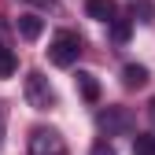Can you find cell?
<instances>
[{"label": "cell", "mask_w": 155, "mask_h": 155, "mask_svg": "<svg viewBox=\"0 0 155 155\" xmlns=\"http://www.w3.org/2000/svg\"><path fill=\"white\" fill-rule=\"evenodd\" d=\"M133 155H155V137L151 133H137L133 137Z\"/></svg>", "instance_id": "30bf717a"}, {"label": "cell", "mask_w": 155, "mask_h": 155, "mask_svg": "<svg viewBox=\"0 0 155 155\" xmlns=\"http://www.w3.org/2000/svg\"><path fill=\"white\" fill-rule=\"evenodd\" d=\"M26 4H33V8H55V0H26Z\"/></svg>", "instance_id": "5bb4252c"}, {"label": "cell", "mask_w": 155, "mask_h": 155, "mask_svg": "<svg viewBox=\"0 0 155 155\" xmlns=\"http://www.w3.org/2000/svg\"><path fill=\"white\" fill-rule=\"evenodd\" d=\"M30 155H63V137L55 129H33Z\"/></svg>", "instance_id": "3957f363"}, {"label": "cell", "mask_w": 155, "mask_h": 155, "mask_svg": "<svg viewBox=\"0 0 155 155\" xmlns=\"http://www.w3.org/2000/svg\"><path fill=\"white\" fill-rule=\"evenodd\" d=\"M151 107H155V104H151Z\"/></svg>", "instance_id": "9a60e30c"}, {"label": "cell", "mask_w": 155, "mask_h": 155, "mask_svg": "<svg viewBox=\"0 0 155 155\" xmlns=\"http://www.w3.org/2000/svg\"><path fill=\"white\" fill-rule=\"evenodd\" d=\"M78 55H81V37H78L74 30H59V33L52 37V45H48V59H52L55 67H74Z\"/></svg>", "instance_id": "6da1fadb"}, {"label": "cell", "mask_w": 155, "mask_h": 155, "mask_svg": "<svg viewBox=\"0 0 155 155\" xmlns=\"http://www.w3.org/2000/svg\"><path fill=\"white\" fill-rule=\"evenodd\" d=\"M89 155H118V151H114V144L111 140H100V144H92V151Z\"/></svg>", "instance_id": "4fadbf2b"}, {"label": "cell", "mask_w": 155, "mask_h": 155, "mask_svg": "<svg viewBox=\"0 0 155 155\" xmlns=\"http://www.w3.org/2000/svg\"><path fill=\"white\" fill-rule=\"evenodd\" d=\"M26 100H30L33 111H48L55 104V89H52V81H48L41 70H30L26 74Z\"/></svg>", "instance_id": "7a4b0ae2"}, {"label": "cell", "mask_w": 155, "mask_h": 155, "mask_svg": "<svg viewBox=\"0 0 155 155\" xmlns=\"http://www.w3.org/2000/svg\"><path fill=\"white\" fill-rule=\"evenodd\" d=\"M15 30L26 37V41H37V37L45 33V18L41 15H33V11H26V15H18V22H15Z\"/></svg>", "instance_id": "5b68a950"}, {"label": "cell", "mask_w": 155, "mask_h": 155, "mask_svg": "<svg viewBox=\"0 0 155 155\" xmlns=\"http://www.w3.org/2000/svg\"><path fill=\"white\" fill-rule=\"evenodd\" d=\"M96 126H100L107 137H111V133H126V129H129V114H126L122 107H107V111L96 114Z\"/></svg>", "instance_id": "277c9868"}, {"label": "cell", "mask_w": 155, "mask_h": 155, "mask_svg": "<svg viewBox=\"0 0 155 155\" xmlns=\"http://www.w3.org/2000/svg\"><path fill=\"white\" fill-rule=\"evenodd\" d=\"M133 18H137V22H151L155 18V4L151 0H137V4H133Z\"/></svg>", "instance_id": "8fae6325"}, {"label": "cell", "mask_w": 155, "mask_h": 155, "mask_svg": "<svg viewBox=\"0 0 155 155\" xmlns=\"http://www.w3.org/2000/svg\"><path fill=\"white\" fill-rule=\"evenodd\" d=\"M122 78H126L129 89H144V85H148V67H140V63H126Z\"/></svg>", "instance_id": "ba28073f"}, {"label": "cell", "mask_w": 155, "mask_h": 155, "mask_svg": "<svg viewBox=\"0 0 155 155\" xmlns=\"http://www.w3.org/2000/svg\"><path fill=\"white\" fill-rule=\"evenodd\" d=\"M18 70V59H15V52L8 45H0V78H11Z\"/></svg>", "instance_id": "9c48e42d"}, {"label": "cell", "mask_w": 155, "mask_h": 155, "mask_svg": "<svg viewBox=\"0 0 155 155\" xmlns=\"http://www.w3.org/2000/svg\"><path fill=\"white\" fill-rule=\"evenodd\" d=\"M129 30H133V22H129V18H114V22H111V37H114V41H129Z\"/></svg>", "instance_id": "7c38bea8"}, {"label": "cell", "mask_w": 155, "mask_h": 155, "mask_svg": "<svg viewBox=\"0 0 155 155\" xmlns=\"http://www.w3.org/2000/svg\"><path fill=\"white\" fill-rule=\"evenodd\" d=\"M85 11H89V18H96V22H114V18H118L114 0H85Z\"/></svg>", "instance_id": "8992f818"}, {"label": "cell", "mask_w": 155, "mask_h": 155, "mask_svg": "<svg viewBox=\"0 0 155 155\" xmlns=\"http://www.w3.org/2000/svg\"><path fill=\"white\" fill-rule=\"evenodd\" d=\"M78 89H81V96H85L89 104H96V100H100V81H96V74L78 70Z\"/></svg>", "instance_id": "52a82bcc"}]
</instances>
